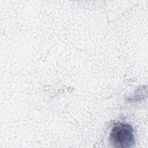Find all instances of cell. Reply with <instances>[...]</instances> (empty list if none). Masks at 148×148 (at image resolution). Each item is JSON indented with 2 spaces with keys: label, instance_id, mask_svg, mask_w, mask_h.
I'll use <instances>...</instances> for the list:
<instances>
[{
  "label": "cell",
  "instance_id": "obj_1",
  "mask_svg": "<svg viewBox=\"0 0 148 148\" xmlns=\"http://www.w3.org/2000/svg\"><path fill=\"white\" fill-rule=\"evenodd\" d=\"M109 141L113 147L130 148L134 146L135 136L132 127L128 123L118 122L112 127Z\"/></svg>",
  "mask_w": 148,
  "mask_h": 148
}]
</instances>
